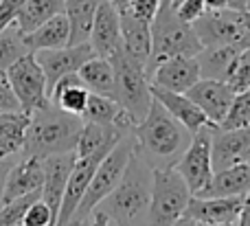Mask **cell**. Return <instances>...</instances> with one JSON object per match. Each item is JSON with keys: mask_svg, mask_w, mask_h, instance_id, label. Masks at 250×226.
<instances>
[{"mask_svg": "<svg viewBox=\"0 0 250 226\" xmlns=\"http://www.w3.org/2000/svg\"><path fill=\"white\" fill-rule=\"evenodd\" d=\"M123 136H127V134L114 125H101V123L83 121L75 154H77V158H86V156H92V154H99V152H110Z\"/></svg>", "mask_w": 250, "mask_h": 226, "instance_id": "24", "label": "cell"}, {"mask_svg": "<svg viewBox=\"0 0 250 226\" xmlns=\"http://www.w3.org/2000/svg\"><path fill=\"white\" fill-rule=\"evenodd\" d=\"M200 226H237V222L235 224H204V222H198Z\"/></svg>", "mask_w": 250, "mask_h": 226, "instance_id": "46", "label": "cell"}, {"mask_svg": "<svg viewBox=\"0 0 250 226\" xmlns=\"http://www.w3.org/2000/svg\"><path fill=\"white\" fill-rule=\"evenodd\" d=\"M250 191V163L226 167L213 174L208 187L200 196H246Z\"/></svg>", "mask_w": 250, "mask_h": 226, "instance_id": "26", "label": "cell"}, {"mask_svg": "<svg viewBox=\"0 0 250 226\" xmlns=\"http://www.w3.org/2000/svg\"><path fill=\"white\" fill-rule=\"evenodd\" d=\"M207 9H226L230 7V0H204Z\"/></svg>", "mask_w": 250, "mask_h": 226, "instance_id": "42", "label": "cell"}, {"mask_svg": "<svg viewBox=\"0 0 250 226\" xmlns=\"http://www.w3.org/2000/svg\"><path fill=\"white\" fill-rule=\"evenodd\" d=\"M83 127V119L77 114H68L57 108L53 101H48L44 108L35 110L31 114L26 139L20 156L48 158L53 154L75 152L79 134Z\"/></svg>", "mask_w": 250, "mask_h": 226, "instance_id": "3", "label": "cell"}, {"mask_svg": "<svg viewBox=\"0 0 250 226\" xmlns=\"http://www.w3.org/2000/svg\"><path fill=\"white\" fill-rule=\"evenodd\" d=\"M134 147H136V141H134V132H132V134L123 136V139L110 149V154L99 163V167H97L95 174H92L90 185H88V189H86V196L79 202L77 211H75L68 226L90 222V215L97 211V206L121 183L125 169H127V163L134 154Z\"/></svg>", "mask_w": 250, "mask_h": 226, "instance_id": "5", "label": "cell"}, {"mask_svg": "<svg viewBox=\"0 0 250 226\" xmlns=\"http://www.w3.org/2000/svg\"><path fill=\"white\" fill-rule=\"evenodd\" d=\"M202 48L193 24L178 18L171 0H163L151 20V57L145 68L147 77H151L154 68L163 62L171 57H198Z\"/></svg>", "mask_w": 250, "mask_h": 226, "instance_id": "4", "label": "cell"}, {"mask_svg": "<svg viewBox=\"0 0 250 226\" xmlns=\"http://www.w3.org/2000/svg\"><path fill=\"white\" fill-rule=\"evenodd\" d=\"M173 9H176V13H178L180 20L193 24V22L207 11V2H204V0H182V2L176 4Z\"/></svg>", "mask_w": 250, "mask_h": 226, "instance_id": "37", "label": "cell"}, {"mask_svg": "<svg viewBox=\"0 0 250 226\" xmlns=\"http://www.w3.org/2000/svg\"><path fill=\"white\" fill-rule=\"evenodd\" d=\"M90 44L95 48L97 55L112 60L119 51L123 48L121 38V13L110 0H104L97 9L95 24H92Z\"/></svg>", "mask_w": 250, "mask_h": 226, "instance_id": "14", "label": "cell"}, {"mask_svg": "<svg viewBox=\"0 0 250 226\" xmlns=\"http://www.w3.org/2000/svg\"><path fill=\"white\" fill-rule=\"evenodd\" d=\"M64 7H66V0H26L16 18V24L20 26L22 33H31L40 24L51 20L53 16L62 13Z\"/></svg>", "mask_w": 250, "mask_h": 226, "instance_id": "30", "label": "cell"}, {"mask_svg": "<svg viewBox=\"0 0 250 226\" xmlns=\"http://www.w3.org/2000/svg\"><path fill=\"white\" fill-rule=\"evenodd\" d=\"M237 226H250V191L244 196V200H242V211H239Z\"/></svg>", "mask_w": 250, "mask_h": 226, "instance_id": "40", "label": "cell"}, {"mask_svg": "<svg viewBox=\"0 0 250 226\" xmlns=\"http://www.w3.org/2000/svg\"><path fill=\"white\" fill-rule=\"evenodd\" d=\"M187 95L202 108V112L208 117V121L215 127H220L224 123L226 114L230 110V103L235 99V90L230 88L229 82L222 79H208L202 77L198 83L187 90Z\"/></svg>", "mask_w": 250, "mask_h": 226, "instance_id": "12", "label": "cell"}, {"mask_svg": "<svg viewBox=\"0 0 250 226\" xmlns=\"http://www.w3.org/2000/svg\"><path fill=\"white\" fill-rule=\"evenodd\" d=\"M51 101L62 108L68 114H77V117H83L88 105V97H90V88L83 83V79L79 77V73L66 75L62 77L55 86L51 88Z\"/></svg>", "mask_w": 250, "mask_h": 226, "instance_id": "22", "label": "cell"}, {"mask_svg": "<svg viewBox=\"0 0 250 226\" xmlns=\"http://www.w3.org/2000/svg\"><path fill=\"white\" fill-rule=\"evenodd\" d=\"M42 198V189L29 193V196L16 198V200H9L0 206V226H22L24 224V215L29 211V206L35 200Z\"/></svg>", "mask_w": 250, "mask_h": 226, "instance_id": "32", "label": "cell"}, {"mask_svg": "<svg viewBox=\"0 0 250 226\" xmlns=\"http://www.w3.org/2000/svg\"><path fill=\"white\" fill-rule=\"evenodd\" d=\"M55 224H57L55 215H53L51 206H48L42 198L35 200L24 215V226H55Z\"/></svg>", "mask_w": 250, "mask_h": 226, "instance_id": "35", "label": "cell"}, {"mask_svg": "<svg viewBox=\"0 0 250 226\" xmlns=\"http://www.w3.org/2000/svg\"><path fill=\"white\" fill-rule=\"evenodd\" d=\"M200 79H202V70H200L198 57H171V60L156 66L149 82L156 88L187 92Z\"/></svg>", "mask_w": 250, "mask_h": 226, "instance_id": "16", "label": "cell"}, {"mask_svg": "<svg viewBox=\"0 0 250 226\" xmlns=\"http://www.w3.org/2000/svg\"><path fill=\"white\" fill-rule=\"evenodd\" d=\"M26 0H0V31L13 24Z\"/></svg>", "mask_w": 250, "mask_h": 226, "instance_id": "38", "label": "cell"}, {"mask_svg": "<svg viewBox=\"0 0 250 226\" xmlns=\"http://www.w3.org/2000/svg\"><path fill=\"white\" fill-rule=\"evenodd\" d=\"M248 125H250V88L242 92H235L230 110L220 127L222 130H239V127H248Z\"/></svg>", "mask_w": 250, "mask_h": 226, "instance_id": "33", "label": "cell"}, {"mask_svg": "<svg viewBox=\"0 0 250 226\" xmlns=\"http://www.w3.org/2000/svg\"><path fill=\"white\" fill-rule=\"evenodd\" d=\"M7 77L24 112L33 114L35 110L44 108L51 101L46 75H44L40 62L35 60V53H29V55L20 57L16 64L9 66Z\"/></svg>", "mask_w": 250, "mask_h": 226, "instance_id": "9", "label": "cell"}, {"mask_svg": "<svg viewBox=\"0 0 250 226\" xmlns=\"http://www.w3.org/2000/svg\"><path fill=\"white\" fill-rule=\"evenodd\" d=\"M248 2L250 0H230V7L233 9H246L248 11Z\"/></svg>", "mask_w": 250, "mask_h": 226, "instance_id": "45", "label": "cell"}, {"mask_svg": "<svg viewBox=\"0 0 250 226\" xmlns=\"http://www.w3.org/2000/svg\"><path fill=\"white\" fill-rule=\"evenodd\" d=\"M79 77L83 79L90 92H99L105 97H114V64L101 55H92L86 64L79 68Z\"/></svg>", "mask_w": 250, "mask_h": 226, "instance_id": "29", "label": "cell"}, {"mask_svg": "<svg viewBox=\"0 0 250 226\" xmlns=\"http://www.w3.org/2000/svg\"><path fill=\"white\" fill-rule=\"evenodd\" d=\"M114 64V99L121 103V108L134 123H141L147 117L151 103H154V95H151V82L147 77L145 68L132 62L123 53V48L110 60Z\"/></svg>", "mask_w": 250, "mask_h": 226, "instance_id": "6", "label": "cell"}, {"mask_svg": "<svg viewBox=\"0 0 250 226\" xmlns=\"http://www.w3.org/2000/svg\"><path fill=\"white\" fill-rule=\"evenodd\" d=\"M18 110L22 108L7 77V70H0V112H18Z\"/></svg>", "mask_w": 250, "mask_h": 226, "instance_id": "36", "label": "cell"}, {"mask_svg": "<svg viewBox=\"0 0 250 226\" xmlns=\"http://www.w3.org/2000/svg\"><path fill=\"white\" fill-rule=\"evenodd\" d=\"M44 185V161L35 156H22L9 171L7 185H4V202L16 198L29 196V193L42 189Z\"/></svg>", "mask_w": 250, "mask_h": 226, "instance_id": "20", "label": "cell"}, {"mask_svg": "<svg viewBox=\"0 0 250 226\" xmlns=\"http://www.w3.org/2000/svg\"><path fill=\"white\" fill-rule=\"evenodd\" d=\"M191 193L189 185L185 183L176 167L154 169V185H151V205L149 222L147 226H171L187 213Z\"/></svg>", "mask_w": 250, "mask_h": 226, "instance_id": "7", "label": "cell"}, {"mask_svg": "<svg viewBox=\"0 0 250 226\" xmlns=\"http://www.w3.org/2000/svg\"><path fill=\"white\" fill-rule=\"evenodd\" d=\"M180 2H182V0H173V2H171V4H173V7H176V4H180Z\"/></svg>", "mask_w": 250, "mask_h": 226, "instance_id": "47", "label": "cell"}, {"mask_svg": "<svg viewBox=\"0 0 250 226\" xmlns=\"http://www.w3.org/2000/svg\"><path fill=\"white\" fill-rule=\"evenodd\" d=\"M110 2H112L114 7L119 9V13H123V11H127V9H129V4H132V0H110Z\"/></svg>", "mask_w": 250, "mask_h": 226, "instance_id": "44", "label": "cell"}, {"mask_svg": "<svg viewBox=\"0 0 250 226\" xmlns=\"http://www.w3.org/2000/svg\"><path fill=\"white\" fill-rule=\"evenodd\" d=\"M213 130L215 127H204V130L195 132L189 149L182 154V158L176 165L178 174L185 178L193 196H200L208 187L213 174H215V167H213Z\"/></svg>", "mask_w": 250, "mask_h": 226, "instance_id": "10", "label": "cell"}, {"mask_svg": "<svg viewBox=\"0 0 250 226\" xmlns=\"http://www.w3.org/2000/svg\"><path fill=\"white\" fill-rule=\"evenodd\" d=\"M77 154L66 152V154H53V156L44 158V185H42V200L51 206L55 220L60 218L62 200L66 193V185H68L70 171L75 167Z\"/></svg>", "mask_w": 250, "mask_h": 226, "instance_id": "15", "label": "cell"}, {"mask_svg": "<svg viewBox=\"0 0 250 226\" xmlns=\"http://www.w3.org/2000/svg\"><path fill=\"white\" fill-rule=\"evenodd\" d=\"M171 226H200L198 224V220H193V218H189V215H182L180 220H176Z\"/></svg>", "mask_w": 250, "mask_h": 226, "instance_id": "43", "label": "cell"}, {"mask_svg": "<svg viewBox=\"0 0 250 226\" xmlns=\"http://www.w3.org/2000/svg\"><path fill=\"white\" fill-rule=\"evenodd\" d=\"M239 51H242L239 46H230V44L204 46L198 55L202 77L229 82V75H230V70H233V64H235V60H237Z\"/></svg>", "mask_w": 250, "mask_h": 226, "instance_id": "28", "label": "cell"}, {"mask_svg": "<svg viewBox=\"0 0 250 226\" xmlns=\"http://www.w3.org/2000/svg\"><path fill=\"white\" fill-rule=\"evenodd\" d=\"M108 154L110 152H99V154H92V156L77 158V161H75V167H73V171H70L68 185H66L64 200H62L60 218H57L55 226H68L70 224V220H73L79 202H82L83 196H86V189H88V185H90L92 174H95V169L99 167V163L104 161Z\"/></svg>", "mask_w": 250, "mask_h": 226, "instance_id": "13", "label": "cell"}, {"mask_svg": "<svg viewBox=\"0 0 250 226\" xmlns=\"http://www.w3.org/2000/svg\"><path fill=\"white\" fill-rule=\"evenodd\" d=\"M136 149L154 169L176 167L189 149L193 132L180 123L163 103L154 99L147 117L134 127Z\"/></svg>", "mask_w": 250, "mask_h": 226, "instance_id": "1", "label": "cell"}, {"mask_svg": "<svg viewBox=\"0 0 250 226\" xmlns=\"http://www.w3.org/2000/svg\"><path fill=\"white\" fill-rule=\"evenodd\" d=\"M121 38L123 53L138 66L147 68L151 57V24L141 18L132 16L129 11L121 13Z\"/></svg>", "mask_w": 250, "mask_h": 226, "instance_id": "21", "label": "cell"}, {"mask_svg": "<svg viewBox=\"0 0 250 226\" xmlns=\"http://www.w3.org/2000/svg\"><path fill=\"white\" fill-rule=\"evenodd\" d=\"M104 0H66L64 13L70 24V44L90 42L97 9Z\"/></svg>", "mask_w": 250, "mask_h": 226, "instance_id": "27", "label": "cell"}, {"mask_svg": "<svg viewBox=\"0 0 250 226\" xmlns=\"http://www.w3.org/2000/svg\"><path fill=\"white\" fill-rule=\"evenodd\" d=\"M29 46L24 42V33L13 22L7 29L0 31V70H7L11 64H16L20 57L29 55Z\"/></svg>", "mask_w": 250, "mask_h": 226, "instance_id": "31", "label": "cell"}, {"mask_svg": "<svg viewBox=\"0 0 250 226\" xmlns=\"http://www.w3.org/2000/svg\"><path fill=\"white\" fill-rule=\"evenodd\" d=\"M88 226H112V224H110V218H108V213H105V211L97 209L95 213L90 215V222H88Z\"/></svg>", "mask_w": 250, "mask_h": 226, "instance_id": "41", "label": "cell"}, {"mask_svg": "<svg viewBox=\"0 0 250 226\" xmlns=\"http://www.w3.org/2000/svg\"><path fill=\"white\" fill-rule=\"evenodd\" d=\"M250 163V125L239 130H213V167L215 171L226 167Z\"/></svg>", "mask_w": 250, "mask_h": 226, "instance_id": "18", "label": "cell"}, {"mask_svg": "<svg viewBox=\"0 0 250 226\" xmlns=\"http://www.w3.org/2000/svg\"><path fill=\"white\" fill-rule=\"evenodd\" d=\"M31 114L24 110L0 112V158H13L22 154Z\"/></svg>", "mask_w": 250, "mask_h": 226, "instance_id": "25", "label": "cell"}, {"mask_svg": "<svg viewBox=\"0 0 250 226\" xmlns=\"http://www.w3.org/2000/svg\"><path fill=\"white\" fill-rule=\"evenodd\" d=\"M151 95H154V99L158 101V103H163L178 121L185 123L193 134L204 130V127H215L208 121L207 114L202 112V108H200L187 92H173V90H165V88L151 86Z\"/></svg>", "mask_w": 250, "mask_h": 226, "instance_id": "19", "label": "cell"}, {"mask_svg": "<svg viewBox=\"0 0 250 226\" xmlns=\"http://www.w3.org/2000/svg\"><path fill=\"white\" fill-rule=\"evenodd\" d=\"M242 200L244 196H193L185 215L204 224H235Z\"/></svg>", "mask_w": 250, "mask_h": 226, "instance_id": "17", "label": "cell"}, {"mask_svg": "<svg viewBox=\"0 0 250 226\" xmlns=\"http://www.w3.org/2000/svg\"><path fill=\"white\" fill-rule=\"evenodd\" d=\"M193 29L202 46H250V11L246 9H207L193 22Z\"/></svg>", "mask_w": 250, "mask_h": 226, "instance_id": "8", "label": "cell"}, {"mask_svg": "<svg viewBox=\"0 0 250 226\" xmlns=\"http://www.w3.org/2000/svg\"><path fill=\"white\" fill-rule=\"evenodd\" d=\"M171 2H173V0H171Z\"/></svg>", "mask_w": 250, "mask_h": 226, "instance_id": "48", "label": "cell"}, {"mask_svg": "<svg viewBox=\"0 0 250 226\" xmlns=\"http://www.w3.org/2000/svg\"><path fill=\"white\" fill-rule=\"evenodd\" d=\"M229 83L235 92H242L250 88V46L242 48L233 64V70L229 75Z\"/></svg>", "mask_w": 250, "mask_h": 226, "instance_id": "34", "label": "cell"}, {"mask_svg": "<svg viewBox=\"0 0 250 226\" xmlns=\"http://www.w3.org/2000/svg\"><path fill=\"white\" fill-rule=\"evenodd\" d=\"M151 185H154V167L134 147L121 183L97 209L108 213L112 226H147Z\"/></svg>", "mask_w": 250, "mask_h": 226, "instance_id": "2", "label": "cell"}, {"mask_svg": "<svg viewBox=\"0 0 250 226\" xmlns=\"http://www.w3.org/2000/svg\"><path fill=\"white\" fill-rule=\"evenodd\" d=\"M24 42L31 53L46 51V48H62L70 44V24L66 13H57L44 24H40L35 31L24 33Z\"/></svg>", "mask_w": 250, "mask_h": 226, "instance_id": "23", "label": "cell"}, {"mask_svg": "<svg viewBox=\"0 0 250 226\" xmlns=\"http://www.w3.org/2000/svg\"><path fill=\"white\" fill-rule=\"evenodd\" d=\"M92 55H97V53L90 42L68 44V46H62V48H46V51L35 53V60L40 62L44 75H46L48 95H51V88L55 86L62 77L79 73V68H82Z\"/></svg>", "mask_w": 250, "mask_h": 226, "instance_id": "11", "label": "cell"}, {"mask_svg": "<svg viewBox=\"0 0 250 226\" xmlns=\"http://www.w3.org/2000/svg\"><path fill=\"white\" fill-rule=\"evenodd\" d=\"M22 226H24V224H22Z\"/></svg>", "mask_w": 250, "mask_h": 226, "instance_id": "49", "label": "cell"}, {"mask_svg": "<svg viewBox=\"0 0 250 226\" xmlns=\"http://www.w3.org/2000/svg\"><path fill=\"white\" fill-rule=\"evenodd\" d=\"M13 165H16V158H0V206L4 205V185Z\"/></svg>", "mask_w": 250, "mask_h": 226, "instance_id": "39", "label": "cell"}]
</instances>
